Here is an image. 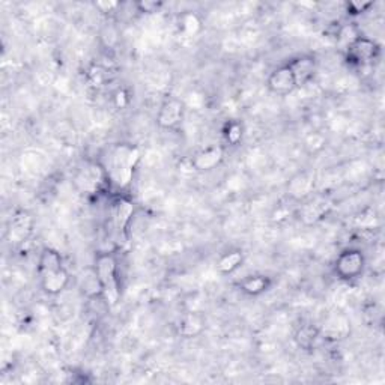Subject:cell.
<instances>
[{
    "instance_id": "6da1fadb",
    "label": "cell",
    "mask_w": 385,
    "mask_h": 385,
    "mask_svg": "<svg viewBox=\"0 0 385 385\" xmlns=\"http://www.w3.org/2000/svg\"><path fill=\"white\" fill-rule=\"evenodd\" d=\"M139 161L140 151L138 146H133L130 143L111 146L101 163L108 185L119 191L127 190L134 179Z\"/></svg>"
},
{
    "instance_id": "7a4b0ae2",
    "label": "cell",
    "mask_w": 385,
    "mask_h": 385,
    "mask_svg": "<svg viewBox=\"0 0 385 385\" xmlns=\"http://www.w3.org/2000/svg\"><path fill=\"white\" fill-rule=\"evenodd\" d=\"M94 269L103 284L104 301L108 306H115L121 298V283H119V265L118 257L113 252L98 253L94 260Z\"/></svg>"
},
{
    "instance_id": "3957f363",
    "label": "cell",
    "mask_w": 385,
    "mask_h": 385,
    "mask_svg": "<svg viewBox=\"0 0 385 385\" xmlns=\"http://www.w3.org/2000/svg\"><path fill=\"white\" fill-rule=\"evenodd\" d=\"M333 267L340 280L354 281L363 276L366 269V256L359 248L347 247L337 255Z\"/></svg>"
},
{
    "instance_id": "277c9868",
    "label": "cell",
    "mask_w": 385,
    "mask_h": 385,
    "mask_svg": "<svg viewBox=\"0 0 385 385\" xmlns=\"http://www.w3.org/2000/svg\"><path fill=\"white\" fill-rule=\"evenodd\" d=\"M379 56V45L369 36L358 35L354 41L346 45V60L355 67L372 65Z\"/></svg>"
},
{
    "instance_id": "5b68a950",
    "label": "cell",
    "mask_w": 385,
    "mask_h": 385,
    "mask_svg": "<svg viewBox=\"0 0 385 385\" xmlns=\"http://www.w3.org/2000/svg\"><path fill=\"white\" fill-rule=\"evenodd\" d=\"M185 116V104L182 99L177 96H167L163 99V103L160 104L157 115H155V122L157 125L161 130L172 131L177 130Z\"/></svg>"
},
{
    "instance_id": "8992f818",
    "label": "cell",
    "mask_w": 385,
    "mask_h": 385,
    "mask_svg": "<svg viewBox=\"0 0 385 385\" xmlns=\"http://www.w3.org/2000/svg\"><path fill=\"white\" fill-rule=\"evenodd\" d=\"M134 202L128 196L119 194L118 197L113 199L110 208V218H111V225H113V232L118 235V237H122L125 235L127 229L130 228V223L134 216Z\"/></svg>"
},
{
    "instance_id": "52a82bcc",
    "label": "cell",
    "mask_w": 385,
    "mask_h": 385,
    "mask_svg": "<svg viewBox=\"0 0 385 385\" xmlns=\"http://www.w3.org/2000/svg\"><path fill=\"white\" fill-rule=\"evenodd\" d=\"M289 69L294 74L296 82V88H304L306 84L312 82L318 72V60L312 55H300L292 57L288 64Z\"/></svg>"
},
{
    "instance_id": "ba28073f",
    "label": "cell",
    "mask_w": 385,
    "mask_h": 385,
    "mask_svg": "<svg viewBox=\"0 0 385 385\" xmlns=\"http://www.w3.org/2000/svg\"><path fill=\"white\" fill-rule=\"evenodd\" d=\"M225 147L220 145H214V146H208L205 149H201V151H197L191 158H190V167L194 172L199 173H206L217 169L223 160H225Z\"/></svg>"
},
{
    "instance_id": "9c48e42d",
    "label": "cell",
    "mask_w": 385,
    "mask_h": 385,
    "mask_svg": "<svg viewBox=\"0 0 385 385\" xmlns=\"http://www.w3.org/2000/svg\"><path fill=\"white\" fill-rule=\"evenodd\" d=\"M267 88L269 89V92L276 95H289L298 89L294 74L286 64L280 65L269 72L267 79Z\"/></svg>"
},
{
    "instance_id": "30bf717a",
    "label": "cell",
    "mask_w": 385,
    "mask_h": 385,
    "mask_svg": "<svg viewBox=\"0 0 385 385\" xmlns=\"http://www.w3.org/2000/svg\"><path fill=\"white\" fill-rule=\"evenodd\" d=\"M33 230V218L26 211H18L9 220L8 230H6V238L11 244H21L26 241Z\"/></svg>"
},
{
    "instance_id": "8fae6325",
    "label": "cell",
    "mask_w": 385,
    "mask_h": 385,
    "mask_svg": "<svg viewBox=\"0 0 385 385\" xmlns=\"http://www.w3.org/2000/svg\"><path fill=\"white\" fill-rule=\"evenodd\" d=\"M315 177L308 172H300L288 182V196L296 202H304L306 199L313 196Z\"/></svg>"
},
{
    "instance_id": "7c38bea8",
    "label": "cell",
    "mask_w": 385,
    "mask_h": 385,
    "mask_svg": "<svg viewBox=\"0 0 385 385\" xmlns=\"http://www.w3.org/2000/svg\"><path fill=\"white\" fill-rule=\"evenodd\" d=\"M38 279H40L41 291L48 296L60 295L69 286V281H71V276L65 267L57 269V271L48 272V274L41 276Z\"/></svg>"
},
{
    "instance_id": "4fadbf2b",
    "label": "cell",
    "mask_w": 385,
    "mask_h": 385,
    "mask_svg": "<svg viewBox=\"0 0 385 385\" xmlns=\"http://www.w3.org/2000/svg\"><path fill=\"white\" fill-rule=\"evenodd\" d=\"M331 208V203L328 199L320 196H310L304 201V205L300 209V218L307 223V225H313V223L319 221L322 217H325Z\"/></svg>"
},
{
    "instance_id": "5bb4252c",
    "label": "cell",
    "mask_w": 385,
    "mask_h": 385,
    "mask_svg": "<svg viewBox=\"0 0 385 385\" xmlns=\"http://www.w3.org/2000/svg\"><path fill=\"white\" fill-rule=\"evenodd\" d=\"M79 288H80L82 294L88 298V300H91V301L103 300L104 301L103 284H101V281H99L94 267H89V268L82 271V274L79 277Z\"/></svg>"
},
{
    "instance_id": "9a60e30c",
    "label": "cell",
    "mask_w": 385,
    "mask_h": 385,
    "mask_svg": "<svg viewBox=\"0 0 385 385\" xmlns=\"http://www.w3.org/2000/svg\"><path fill=\"white\" fill-rule=\"evenodd\" d=\"M272 284H274V280H272L269 276L252 274V276L244 277L238 283V288L244 295L255 298L268 292L272 288Z\"/></svg>"
},
{
    "instance_id": "2e32d148",
    "label": "cell",
    "mask_w": 385,
    "mask_h": 385,
    "mask_svg": "<svg viewBox=\"0 0 385 385\" xmlns=\"http://www.w3.org/2000/svg\"><path fill=\"white\" fill-rule=\"evenodd\" d=\"M64 267V257H62L56 248L44 247L38 256V264H36V276L41 277Z\"/></svg>"
},
{
    "instance_id": "e0dca14e",
    "label": "cell",
    "mask_w": 385,
    "mask_h": 385,
    "mask_svg": "<svg viewBox=\"0 0 385 385\" xmlns=\"http://www.w3.org/2000/svg\"><path fill=\"white\" fill-rule=\"evenodd\" d=\"M203 331L205 318L201 313H185L178 324V334L184 339L199 337Z\"/></svg>"
},
{
    "instance_id": "ac0fdd59",
    "label": "cell",
    "mask_w": 385,
    "mask_h": 385,
    "mask_svg": "<svg viewBox=\"0 0 385 385\" xmlns=\"http://www.w3.org/2000/svg\"><path fill=\"white\" fill-rule=\"evenodd\" d=\"M245 260L244 252L240 248H232L223 253L217 260V269L221 276H230L233 272H237Z\"/></svg>"
},
{
    "instance_id": "d6986e66",
    "label": "cell",
    "mask_w": 385,
    "mask_h": 385,
    "mask_svg": "<svg viewBox=\"0 0 385 385\" xmlns=\"http://www.w3.org/2000/svg\"><path fill=\"white\" fill-rule=\"evenodd\" d=\"M178 24H179V30L184 36H196L197 33H201L203 28L201 17H199L193 11L182 12L178 18Z\"/></svg>"
},
{
    "instance_id": "ffe728a7",
    "label": "cell",
    "mask_w": 385,
    "mask_h": 385,
    "mask_svg": "<svg viewBox=\"0 0 385 385\" xmlns=\"http://www.w3.org/2000/svg\"><path fill=\"white\" fill-rule=\"evenodd\" d=\"M223 138H225L226 143L230 146L240 145L244 138V125L240 121L228 122L225 130H223Z\"/></svg>"
},
{
    "instance_id": "44dd1931",
    "label": "cell",
    "mask_w": 385,
    "mask_h": 385,
    "mask_svg": "<svg viewBox=\"0 0 385 385\" xmlns=\"http://www.w3.org/2000/svg\"><path fill=\"white\" fill-rule=\"evenodd\" d=\"M318 337H319V330L306 325L296 333L295 340H296L298 345L303 347V350H312V347L316 343V340H318Z\"/></svg>"
},
{
    "instance_id": "7402d4cb",
    "label": "cell",
    "mask_w": 385,
    "mask_h": 385,
    "mask_svg": "<svg viewBox=\"0 0 385 385\" xmlns=\"http://www.w3.org/2000/svg\"><path fill=\"white\" fill-rule=\"evenodd\" d=\"M375 6L374 2H366V0H351L345 5V11L347 16L351 17H359L369 12L372 8Z\"/></svg>"
},
{
    "instance_id": "603a6c76",
    "label": "cell",
    "mask_w": 385,
    "mask_h": 385,
    "mask_svg": "<svg viewBox=\"0 0 385 385\" xmlns=\"http://www.w3.org/2000/svg\"><path fill=\"white\" fill-rule=\"evenodd\" d=\"M164 8V2H161V0H140V2L134 4V9L139 12V14H145V16H152L160 12L161 9Z\"/></svg>"
},
{
    "instance_id": "cb8c5ba5",
    "label": "cell",
    "mask_w": 385,
    "mask_h": 385,
    "mask_svg": "<svg viewBox=\"0 0 385 385\" xmlns=\"http://www.w3.org/2000/svg\"><path fill=\"white\" fill-rule=\"evenodd\" d=\"M324 146H325V138L324 135H320L319 133L310 134L308 138H306V140H304V147L310 154H316V152L322 151Z\"/></svg>"
},
{
    "instance_id": "d4e9b609",
    "label": "cell",
    "mask_w": 385,
    "mask_h": 385,
    "mask_svg": "<svg viewBox=\"0 0 385 385\" xmlns=\"http://www.w3.org/2000/svg\"><path fill=\"white\" fill-rule=\"evenodd\" d=\"M94 8L104 16H111L119 12V9L122 8V4L113 2V0H99V2H94Z\"/></svg>"
},
{
    "instance_id": "484cf974",
    "label": "cell",
    "mask_w": 385,
    "mask_h": 385,
    "mask_svg": "<svg viewBox=\"0 0 385 385\" xmlns=\"http://www.w3.org/2000/svg\"><path fill=\"white\" fill-rule=\"evenodd\" d=\"M113 103L116 108H125L130 104V95L127 94L125 89H118L113 94Z\"/></svg>"
}]
</instances>
